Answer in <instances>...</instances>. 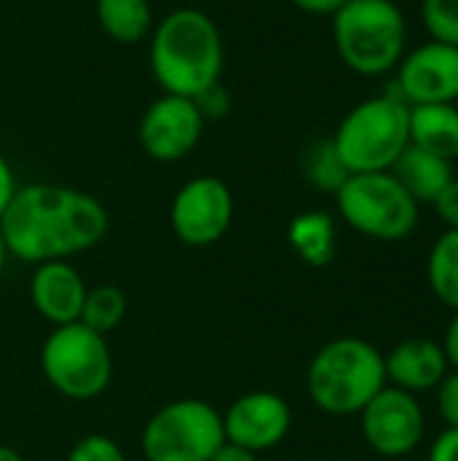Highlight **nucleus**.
<instances>
[{
    "mask_svg": "<svg viewBox=\"0 0 458 461\" xmlns=\"http://www.w3.org/2000/svg\"><path fill=\"white\" fill-rule=\"evenodd\" d=\"M211 461H256V454L240 448V446H232V443H224Z\"/></svg>",
    "mask_w": 458,
    "mask_h": 461,
    "instance_id": "32",
    "label": "nucleus"
},
{
    "mask_svg": "<svg viewBox=\"0 0 458 461\" xmlns=\"http://www.w3.org/2000/svg\"><path fill=\"white\" fill-rule=\"evenodd\" d=\"M348 173L391 170L410 146V105L397 95H378L354 105L332 135Z\"/></svg>",
    "mask_w": 458,
    "mask_h": 461,
    "instance_id": "4",
    "label": "nucleus"
},
{
    "mask_svg": "<svg viewBox=\"0 0 458 461\" xmlns=\"http://www.w3.org/2000/svg\"><path fill=\"white\" fill-rule=\"evenodd\" d=\"M308 394L329 416H356L386 386L383 354L362 338H337L310 359Z\"/></svg>",
    "mask_w": 458,
    "mask_h": 461,
    "instance_id": "3",
    "label": "nucleus"
},
{
    "mask_svg": "<svg viewBox=\"0 0 458 461\" xmlns=\"http://www.w3.org/2000/svg\"><path fill=\"white\" fill-rule=\"evenodd\" d=\"M65 461H127L121 446L108 435H84Z\"/></svg>",
    "mask_w": 458,
    "mask_h": 461,
    "instance_id": "24",
    "label": "nucleus"
},
{
    "mask_svg": "<svg viewBox=\"0 0 458 461\" xmlns=\"http://www.w3.org/2000/svg\"><path fill=\"white\" fill-rule=\"evenodd\" d=\"M103 32L116 43H140L154 30V11L148 0H97L94 5Z\"/></svg>",
    "mask_w": 458,
    "mask_h": 461,
    "instance_id": "19",
    "label": "nucleus"
},
{
    "mask_svg": "<svg viewBox=\"0 0 458 461\" xmlns=\"http://www.w3.org/2000/svg\"><path fill=\"white\" fill-rule=\"evenodd\" d=\"M40 373L57 394L73 402L100 397L113 378V357L105 335L81 321L54 327L40 348Z\"/></svg>",
    "mask_w": 458,
    "mask_h": 461,
    "instance_id": "6",
    "label": "nucleus"
},
{
    "mask_svg": "<svg viewBox=\"0 0 458 461\" xmlns=\"http://www.w3.org/2000/svg\"><path fill=\"white\" fill-rule=\"evenodd\" d=\"M391 173L397 176V181L410 192V197L421 205V203H435L440 197V192L454 181V167L448 159L429 154L418 146H408L400 159L394 162Z\"/></svg>",
    "mask_w": 458,
    "mask_h": 461,
    "instance_id": "17",
    "label": "nucleus"
},
{
    "mask_svg": "<svg viewBox=\"0 0 458 461\" xmlns=\"http://www.w3.org/2000/svg\"><path fill=\"white\" fill-rule=\"evenodd\" d=\"M427 276L437 300L458 311V230H448L437 238L429 254Z\"/></svg>",
    "mask_w": 458,
    "mask_h": 461,
    "instance_id": "20",
    "label": "nucleus"
},
{
    "mask_svg": "<svg viewBox=\"0 0 458 461\" xmlns=\"http://www.w3.org/2000/svg\"><path fill=\"white\" fill-rule=\"evenodd\" d=\"M151 73L165 95L197 100L221 84L224 41L200 8H175L151 30Z\"/></svg>",
    "mask_w": 458,
    "mask_h": 461,
    "instance_id": "2",
    "label": "nucleus"
},
{
    "mask_svg": "<svg viewBox=\"0 0 458 461\" xmlns=\"http://www.w3.org/2000/svg\"><path fill=\"white\" fill-rule=\"evenodd\" d=\"M0 461H24L19 451H13L11 446H0Z\"/></svg>",
    "mask_w": 458,
    "mask_h": 461,
    "instance_id": "33",
    "label": "nucleus"
},
{
    "mask_svg": "<svg viewBox=\"0 0 458 461\" xmlns=\"http://www.w3.org/2000/svg\"><path fill=\"white\" fill-rule=\"evenodd\" d=\"M16 181H13V170H11V165H8V159L0 154V216L5 213V208H8V203L13 200V194H16Z\"/></svg>",
    "mask_w": 458,
    "mask_h": 461,
    "instance_id": "30",
    "label": "nucleus"
},
{
    "mask_svg": "<svg viewBox=\"0 0 458 461\" xmlns=\"http://www.w3.org/2000/svg\"><path fill=\"white\" fill-rule=\"evenodd\" d=\"M289 246L305 265L327 267L337 251L335 219L324 211H308L294 216L289 224Z\"/></svg>",
    "mask_w": 458,
    "mask_h": 461,
    "instance_id": "18",
    "label": "nucleus"
},
{
    "mask_svg": "<svg viewBox=\"0 0 458 461\" xmlns=\"http://www.w3.org/2000/svg\"><path fill=\"white\" fill-rule=\"evenodd\" d=\"M194 103H197V108H200V113L205 119H216V116H224L229 111V95L224 92L221 84H216L208 92H202Z\"/></svg>",
    "mask_w": 458,
    "mask_h": 461,
    "instance_id": "26",
    "label": "nucleus"
},
{
    "mask_svg": "<svg viewBox=\"0 0 458 461\" xmlns=\"http://www.w3.org/2000/svg\"><path fill=\"white\" fill-rule=\"evenodd\" d=\"M124 313H127V294L113 284H97L86 289V300L78 321L100 335H108L124 321Z\"/></svg>",
    "mask_w": 458,
    "mask_h": 461,
    "instance_id": "21",
    "label": "nucleus"
},
{
    "mask_svg": "<svg viewBox=\"0 0 458 461\" xmlns=\"http://www.w3.org/2000/svg\"><path fill=\"white\" fill-rule=\"evenodd\" d=\"M202 127L205 116L200 113L194 100L162 92V97H157L146 108L138 138L143 151L154 162H178L197 149Z\"/></svg>",
    "mask_w": 458,
    "mask_h": 461,
    "instance_id": "11",
    "label": "nucleus"
},
{
    "mask_svg": "<svg viewBox=\"0 0 458 461\" xmlns=\"http://www.w3.org/2000/svg\"><path fill=\"white\" fill-rule=\"evenodd\" d=\"M410 146H418L448 162L458 159L456 105L454 103L410 105Z\"/></svg>",
    "mask_w": 458,
    "mask_h": 461,
    "instance_id": "16",
    "label": "nucleus"
},
{
    "mask_svg": "<svg viewBox=\"0 0 458 461\" xmlns=\"http://www.w3.org/2000/svg\"><path fill=\"white\" fill-rule=\"evenodd\" d=\"M421 19L432 41L458 49V0H424Z\"/></svg>",
    "mask_w": 458,
    "mask_h": 461,
    "instance_id": "23",
    "label": "nucleus"
},
{
    "mask_svg": "<svg viewBox=\"0 0 458 461\" xmlns=\"http://www.w3.org/2000/svg\"><path fill=\"white\" fill-rule=\"evenodd\" d=\"M397 95L408 105L456 103L458 49L429 41L405 54L397 65Z\"/></svg>",
    "mask_w": 458,
    "mask_h": 461,
    "instance_id": "13",
    "label": "nucleus"
},
{
    "mask_svg": "<svg viewBox=\"0 0 458 461\" xmlns=\"http://www.w3.org/2000/svg\"><path fill=\"white\" fill-rule=\"evenodd\" d=\"M232 213L235 200L229 186L219 176H197L175 192L170 205V227L181 243L205 249L227 235Z\"/></svg>",
    "mask_w": 458,
    "mask_h": 461,
    "instance_id": "9",
    "label": "nucleus"
},
{
    "mask_svg": "<svg viewBox=\"0 0 458 461\" xmlns=\"http://www.w3.org/2000/svg\"><path fill=\"white\" fill-rule=\"evenodd\" d=\"M437 411L448 429H458V373H448L437 386Z\"/></svg>",
    "mask_w": 458,
    "mask_h": 461,
    "instance_id": "25",
    "label": "nucleus"
},
{
    "mask_svg": "<svg viewBox=\"0 0 458 461\" xmlns=\"http://www.w3.org/2000/svg\"><path fill=\"white\" fill-rule=\"evenodd\" d=\"M443 351H445L448 367H454V370L458 373V311H456V316L451 319V324H448V332H445V346H443Z\"/></svg>",
    "mask_w": 458,
    "mask_h": 461,
    "instance_id": "31",
    "label": "nucleus"
},
{
    "mask_svg": "<svg viewBox=\"0 0 458 461\" xmlns=\"http://www.w3.org/2000/svg\"><path fill=\"white\" fill-rule=\"evenodd\" d=\"M108 211L97 197L59 184H27L16 189L0 216L8 254L30 265L84 254L108 235Z\"/></svg>",
    "mask_w": 458,
    "mask_h": 461,
    "instance_id": "1",
    "label": "nucleus"
},
{
    "mask_svg": "<svg viewBox=\"0 0 458 461\" xmlns=\"http://www.w3.org/2000/svg\"><path fill=\"white\" fill-rule=\"evenodd\" d=\"M335 49L359 76H383L400 65L408 24L394 0H348L332 16Z\"/></svg>",
    "mask_w": 458,
    "mask_h": 461,
    "instance_id": "5",
    "label": "nucleus"
},
{
    "mask_svg": "<svg viewBox=\"0 0 458 461\" xmlns=\"http://www.w3.org/2000/svg\"><path fill=\"white\" fill-rule=\"evenodd\" d=\"M367 446L381 456H408L424 440V411L410 392L383 386L359 413Z\"/></svg>",
    "mask_w": 458,
    "mask_h": 461,
    "instance_id": "10",
    "label": "nucleus"
},
{
    "mask_svg": "<svg viewBox=\"0 0 458 461\" xmlns=\"http://www.w3.org/2000/svg\"><path fill=\"white\" fill-rule=\"evenodd\" d=\"M386 381H391L402 392H429L437 389L440 381L448 375V359L440 343L429 338H413L391 348L383 357Z\"/></svg>",
    "mask_w": 458,
    "mask_h": 461,
    "instance_id": "15",
    "label": "nucleus"
},
{
    "mask_svg": "<svg viewBox=\"0 0 458 461\" xmlns=\"http://www.w3.org/2000/svg\"><path fill=\"white\" fill-rule=\"evenodd\" d=\"M224 440L251 454L281 446L292 429V408L275 392H246L224 413Z\"/></svg>",
    "mask_w": 458,
    "mask_h": 461,
    "instance_id": "12",
    "label": "nucleus"
},
{
    "mask_svg": "<svg viewBox=\"0 0 458 461\" xmlns=\"http://www.w3.org/2000/svg\"><path fill=\"white\" fill-rule=\"evenodd\" d=\"M437 216L448 224V230H458V178H454L443 192L440 197L432 203Z\"/></svg>",
    "mask_w": 458,
    "mask_h": 461,
    "instance_id": "27",
    "label": "nucleus"
},
{
    "mask_svg": "<svg viewBox=\"0 0 458 461\" xmlns=\"http://www.w3.org/2000/svg\"><path fill=\"white\" fill-rule=\"evenodd\" d=\"M5 259H8V249H5V240H3V232H0V278H3V270H5Z\"/></svg>",
    "mask_w": 458,
    "mask_h": 461,
    "instance_id": "34",
    "label": "nucleus"
},
{
    "mask_svg": "<svg viewBox=\"0 0 458 461\" xmlns=\"http://www.w3.org/2000/svg\"><path fill=\"white\" fill-rule=\"evenodd\" d=\"M335 197L343 221L375 240H402L418 224V203L391 170L351 173Z\"/></svg>",
    "mask_w": 458,
    "mask_h": 461,
    "instance_id": "7",
    "label": "nucleus"
},
{
    "mask_svg": "<svg viewBox=\"0 0 458 461\" xmlns=\"http://www.w3.org/2000/svg\"><path fill=\"white\" fill-rule=\"evenodd\" d=\"M429 461H458V429H445L432 451H429Z\"/></svg>",
    "mask_w": 458,
    "mask_h": 461,
    "instance_id": "28",
    "label": "nucleus"
},
{
    "mask_svg": "<svg viewBox=\"0 0 458 461\" xmlns=\"http://www.w3.org/2000/svg\"><path fill=\"white\" fill-rule=\"evenodd\" d=\"M224 443L221 413L197 397L162 405L140 435L146 461H211Z\"/></svg>",
    "mask_w": 458,
    "mask_h": 461,
    "instance_id": "8",
    "label": "nucleus"
},
{
    "mask_svg": "<svg viewBox=\"0 0 458 461\" xmlns=\"http://www.w3.org/2000/svg\"><path fill=\"white\" fill-rule=\"evenodd\" d=\"M302 173H305V178H308L316 189L332 192V194H335V192L346 184V178L351 176L348 167L343 165L340 154L335 151L332 138L308 146V151H305V157H302Z\"/></svg>",
    "mask_w": 458,
    "mask_h": 461,
    "instance_id": "22",
    "label": "nucleus"
},
{
    "mask_svg": "<svg viewBox=\"0 0 458 461\" xmlns=\"http://www.w3.org/2000/svg\"><path fill=\"white\" fill-rule=\"evenodd\" d=\"M348 0H292L294 8L313 14V16H335Z\"/></svg>",
    "mask_w": 458,
    "mask_h": 461,
    "instance_id": "29",
    "label": "nucleus"
},
{
    "mask_svg": "<svg viewBox=\"0 0 458 461\" xmlns=\"http://www.w3.org/2000/svg\"><path fill=\"white\" fill-rule=\"evenodd\" d=\"M86 289L81 273L67 259L40 262L30 276V303L51 327H65L81 319Z\"/></svg>",
    "mask_w": 458,
    "mask_h": 461,
    "instance_id": "14",
    "label": "nucleus"
}]
</instances>
